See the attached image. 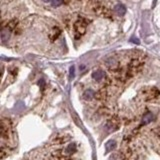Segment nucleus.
Returning a JSON list of instances; mask_svg holds the SVG:
<instances>
[{"instance_id":"20e7f679","label":"nucleus","mask_w":160,"mask_h":160,"mask_svg":"<svg viewBox=\"0 0 160 160\" xmlns=\"http://www.w3.org/2000/svg\"><path fill=\"white\" fill-rule=\"evenodd\" d=\"M143 94H144V96H145V99L151 100V99L156 98L157 96L159 95V91H158V89L155 87L146 88V89L143 91Z\"/></svg>"},{"instance_id":"aec40b11","label":"nucleus","mask_w":160,"mask_h":160,"mask_svg":"<svg viewBox=\"0 0 160 160\" xmlns=\"http://www.w3.org/2000/svg\"><path fill=\"white\" fill-rule=\"evenodd\" d=\"M131 41H132V42H134V43H137V44H139V43H140L139 40H138V39H135V38H132V39H131Z\"/></svg>"},{"instance_id":"9d476101","label":"nucleus","mask_w":160,"mask_h":160,"mask_svg":"<svg viewBox=\"0 0 160 160\" xmlns=\"http://www.w3.org/2000/svg\"><path fill=\"white\" fill-rule=\"evenodd\" d=\"M153 119H154V116H153L152 113L147 112L146 114H144V116H143V118H142V124H144V125L149 124L150 122L153 121Z\"/></svg>"},{"instance_id":"f8f14e48","label":"nucleus","mask_w":160,"mask_h":160,"mask_svg":"<svg viewBox=\"0 0 160 160\" xmlns=\"http://www.w3.org/2000/svg\"><path fill=\"white\" fill-rule=\"evenodd\" d=\"M8 130H9V128H8V124L6 125L5 120H2V122H1V135H2V137H7Z\"/></svg>"},{"instance_id":"423d86ee","label":"nucleus","mask_w":160,"mask_h":160,"mask_svg":"<svg viewBox=\"0 0 160 160\" xmlns=\"http://www.w3.org/2000/svg\"><path fill=\"white\" fill-rule=\"evenodd\" d=\"M61 34V29L59 27H53L49 33V38L51 41H55Z\"/></svg>"},{"instance_id":"0eeeda50","label":"nucleus","mask_w":160,"mask_h":160,"mask_svg":"<svg viewBox=\"0 0 160 160\" xmlns=\"http://www.w3.org/2000/svg\"><path fill=\"white\" fill-rule=\"evenodd\" d=\"M105 77V72L101 69H98V70H95L93 73H92V78L96 81H100Z\"/></svg>"},{"instance_id":"ddd939ff","label":"nucleus","mask_w":160,"mask_h":160,"mask_svg":"<svg viewBox=\"0 0 160 160\" xmlns=\"http://www.w3.org/2000/svg\"><path fill=\"white\" fill-rule=\"evenodd\" d=\"M93 97H95V92L91 89L86 90V91L83 93V98L85 100H91Z\"/></svg>"},{"instance_id":"412c9836","label":"nucleus","mask_w":160,"mask_h":160,"mask_svg":"<svg viewBox=\"0 0 160 160\" xmlns=\"http://www.w3.org/2000/svg\"><path fill=\"white\" fill-rule=\"evenodd\" d=\"M70 1H71V0H63V3H64V4H68Z\"/></svg>"},{"instance_id":"f3484780","label":"nucleus","mask_w":160,"mask_h":160,"mask_svg":"<svg viewBox=\"0 0 160 160\" xmlns=\"http://www.w3.org/2000/svg\"><path fill=\"white\" fill-rule=\"evenodd\" d=\"M62 3H63V0H52L51 1V4L53 7H58V6H60Z\"/></svg>"},{"instance_id":"9b49d317","label":"nucleus","mask_w":160,"mask_h":160,"mask_svg":"<svg viewBox=\"0 0 160 160\" xmlns=\"http://www.w3.org/2000/svg\"><path fill=\"white\" fill-rule=\"evenodd\" d=\"M116 147V142L114 140H109L106 142L105 144V150H106V153H109L113 150V149Z\"/></svg>"},{"instance_id":"6ab92c4d","label":"nucleus","mask_w":160,"mask_h":160,"mask_svg":"<svg viewBox=\"0 0 160 160\" xmlns=\"http://www.w3.org/2000/svg\"><path fill=\"white\" fill-rule=\"evenodd\" d=\"M38 84H39V86H41V88H43L44 85H45V82H44L43 79H41V80H40V81L38 82Z\"/></svg>"},{"instance_id":"7ed1b4c3","label":"nucleus","mask_w":160,"mask_h":160,"mask_svg":"<svg viewBox=\"0 0 160 160\" xmlns=\"http://www.w3.org/2000/svg\"><path fill=\"white\" fill-rule=\"evenodd\" d=\"M142 67V62L138 59H132L131 62L129 63V68L127 71V76L129 75L130 77L133 76L136 72L140 70V68Z\"/></svg>"},{"instance_id":"4be33fe9","label":"nucleus","mask_w":160,"mask_h":160,"mask_svg":"<svg viewBox=\"0 0 160 160\" xmlns=\"http://www.w3.org/2000/svg\"><path fill=\"white\" fill-rule=\"evenodd\" d=\"M42 1H44V2H46V3H48V2H50V1H52V0H42Z\"/></svg>"},{"instance_id":"6e6552de","label":"nucleus","mask_w":160,"mask_h":160,"mask_svg":"<svg viewBox=\"0 0 160 160\" xmlns=\"http://www.w3.org/2000/svg\"><path fill=\"white\" fill-rule=\"evenodd\" d=\"M114 11L115 13L117 14V15H120V16H123L124 14L126 13V7L123 5V4H116L114 7Z\"/></svg>"},{"instance_id":"1a4fd4ad","label":"nucleus","mask_w":160,"mask_h":160,"mask_svg":"<svg viewBox=\"0 0 160 160\" xmlns=\"http://www.w3.org/2000/svg\"><path fill=\"white\" fill-rule=\"evenodd\" d=\"M10 30H8L7 28H4L2 29L1 31V41L3 42V43H6V42H8V40L10 38Z\"/></svg>"},{"instance_id":"39448f33","label":"nucleus","mask_w":160,"mask_h":160,"mask_svg":"<svg viewBox=\"0 0 160 160\" xmlns=\"http://www.w3.org/2000/svg\"><path fill=\"white\" fill-rule=\"evenodd\" d=\"M106 66L110 69L111 71H116L119 69V63L114 58H109L106 61Z\"/></svg>"},{"instance_id":"f257e3e1","label":"nucleus","mask_w":160,"mask_h":160,"mask_svg":"<svg viewBox=\"0 0 160 160\" xmlns=\"http://www.w3.org/2000/svg\"><path fill=\"white\" fill-rule=\"evenodd\" d=\"M87 20L84 19H78L76 22L74 23V34H75V38L79 39L82 35L85 34L86 32V28H87Z\"/></svg>"},{"instance_id":"dca6fc26","label":"nucleus","mask_w":160,"mask_h":160,"mask_svg":"<svg viewBox=\"0 0 160 160\" xmlns=\"http://www.w3.org/2000/svg\"><path fill=\"white\" fill-rule=\"evenodd\" d=\"M105 95H106V91H105L104 89H102L95 94V97L97 98V99H103V98L105 97Z\"/></svg>"},{"instance_id":"2eb2a0df","label":"nucleus","mask_w":160,"mask_h":160,"mask_svg":"<svg viewBox=\"0 0 160 160\" xmlns=\"http://www.w3.org/2000/svg\"><path fill=\"white\" fill-rule=\"evenodd\" d=\"M76 151V145L74 144V143H71V144H69L68 146H67L66 148V152L67 153H73Z\"/></svg>"},{"instance_id":"f03ea898","label":"nucleus","mask_w":160,"mask_h":160,"mask_svg":"<svg viewBox=\"0 0 160 160\" xmlns=\"http://www.w3.org/2000/svg\"><path fill=\"white\" fill-rule=\"evenodd\" d=\"M93 10L95 12V14H97L98 16H101V17L111 18V16H112L110 10L107 7H105L104 5H101V4H95L93 7Z\"/></svg>"},{"instance_id":"a211bd4d","label":"nucleus","mask_w":160,"mask_h":160,"mask_svg":"<svg viewBox=\"0 0 160 160\" xmlns=\"http://www.w3.org/2000/svg\"><path fill=\"white\" fill-rule=\"evenodd\" d=\"M69 73H70V77H71V78H74V76H75V67L74 66H71L70 67Z\"/></svg>"},{"instance_id":"4468645a","label":"nucleus","mask_w":160,"mask_h":160,"mask_svg":"<svg viewBox=\"0 0 160 160\" xmlns=\"http://www.w3.org/2000/svg\"><path fill=\"white\" fill-rule=\"evenodd\" d=\"M18 25V21L13 19V20H10L9 22L7 23V29L10 31H13L14 29H16V27H17Z\"/></svg>"}]
</instances>
